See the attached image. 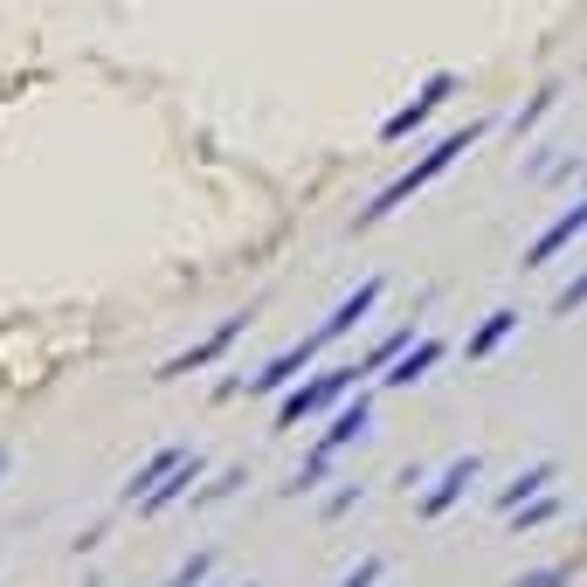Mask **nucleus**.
<instances>
[{
    "label": "nucleus",
    "mask_w": 587,
    "mask_h": 587,
    "mask_svg": "<svg viewBox=\"0 0 587 587\" xmlns=\"http://www.w3.org/2000/svg\"><path fill=\"white\" fill-rule=\"evenodd\" d=\"M484 131H490V118H470V125H457V131H443V139H435L422 159H414V166H401V174H394V180L381 187V194H373L367 207H359V215H353V235H359V229H381V221H394V215H401V207H408L414 194H429V187L443 180L449 166H457V159L470 153V145L484 139Z\"/></svg>",
    "instance_id": "obj_1"
},
{
    "label": "nucleus",
    "mask_w": 587,
    "mask_h": 587,
    "mask_svg": "<svg viewBox=\"0 0 587 587\" xmlns=\"http://www.w3.org/2000/svg\"><path fill=\"white\" fill-rule=\"evenodd\" d=\"M373 435V387H353L346 401H339L326 414V429L311 435V449H305V463L291 470V484H283V498H305V490H318L339 470V457H346L353 443H367Z\"/></svg>",
    "instance_id": "obj_2"
},
{
    "label": "nucleus",
    "mask_w": 587,
    "mask_h": 587,
    "mask_svg": "<svg viewBox=\"0 0 587 587\" xmlns=\"http://www.w3.org/2000/svg\"><path fill=\"white\" fill-rule=\"evenodd\" d=\"M353 387H359L353 359H346V367H311V381H291V387L277 394V414H270L277 435H283V429H297V422H318V414H332Z\"/></svg>",
    "instance_id": "obj_3"
},
{
    "label": "nucleus",
    "mask_w": 587,
    "mask_h": 587,
    "mask_svg": "<svg viewBox=\"0 0 587 587\" xmlns=\"http://www.w3.org/2000/svg\"><path fill=\"white\" fill-rule=\"evenodd\" d=\"M250 326H256V305L229 311V318H221L215 332H201V339H194V346H187V353H174V359H166V367L153 373V381H187V373H207V367H215V359L229 353V346H235V339L250 332Z\"/></svg>",
    "instance_id": "obj_4"
},
{
    "label": "nucleus",
    "mask_w": 587,
    "mask_h": 587,
    "mask_svg": "<svg viewBox=\"0 0 587 587\" xmlns=\"http://www.w3.org/2000/svg\"><path fill=\"white\" fill-rule=\"evenodd\" d=\"M457 90H463V77H457V69H435V77H422V84H414V98L401 104V111H394V118L381 125V145H401V139H414V131H422L429 118H435V111H443L449 98H457Z\"/></svg>",
    "instance_id": "obj_5"
},
{
    "label": "nucleus",
    "mask_w": 587,
    "mask_h": 587,
    "mask_svg": "<svg viewBox=\"0 0 587 587\" xmlns=\"http://www.w3.org/2000/svg\"><path fill=\"white\" fill-rule=\"evenodd\" d=\"M477 477H484V457H477V449H463V457H449L429 477V490L414 498V511H422V519H449V511L470 498V484H477Z\"/></svg>",
    "instance_id": "obj_6"
},
{
    "label": "nucleus",
    "mask_w": 587,
    "mask_h": 587,
    "mask_svg": "<svg viewBox=\"0 0 587 587\" xmlns=\"http://www.w3.org/2000/svg\"><path fill=\"white\" fill-rule=\"evenodd\" d=\"M443 359H449V339H443V332H414V339H408V346H401V353H394V359H387V373H381V387H387V394H408V387H422V381H429V373H435V367H443Z\"/></svg>",
    "instance_id": "obj_7"
},
{
    "label": "nucleus",
    "mask_w": 587,
    "mask_h": 587,
    "mask_svg": "<svg viewBox=\"0 0 587 587\" xmlns=\"http://www.w3.org/2000/svg\"><path fill=\"white\" fill-rule=\"evenodd\" d=\"M381 297H387V277H367V283H353V291H346V297H339V305H332V311H326V318H318V326H311L318 353H326L332 339H346V332H359V326H367Z\"/></svg>",
    "instance_id": "obj_8"
},
{
    "label": "nucleus",
    "mask_w": 587,
    "mask_h": 587,
    "mask_svg": "<svg viewBox=\"0 0 587 587\" xmlns=\"http://www.w3.org/2000/svg\"><path fill=\"white\" fill-rule=\"evenodd\" d=\"M311 359H318V339L305 332V339H291L283 353H270L256 373H242V387H250V394H283L291 381H305V373H311Z\"/></svg>",
    "instance_id": "obj_9"
},
{
    "label": "nucleus",
    "mask_w": 587,
    "mask_h": 587,
    "mask_svg": "<svg viewBox=\"0 0 587 587\" xmlns=\"http://www.w3.org/2000/svg\"><path fill=\"white\" fill-rule=\"evenodd\" d=\"M587 235V194L574 201V207H566V215H553V221H546V229L533 235V242H525V256H519V270H539V263H553L560 250H574V242Z\"/></svg>",
    "instance_id": "obj_10"
},
{
    "label": "nucleus",
    "mask_w": 587,
    "mask_h": 587,
    "mask_svg": "<svg viewBox=\"0 0 587 587\" xmlns=\"http://www.w3.org/2000/svg\"><path fill=\"white\" fill-rule=\"evenodd\" d=\"M201 477H207V457H201V449H187V457H180V463H174V470H166V477L139 498V519H159V511L187 505V490H194Z\"/></svg>",
    "instance_id": "obj_11"
},
{
    "label": "nucleus",
    "mask_w": 587,
    "mask_h": 587,
    "mask_svg": "<svg viewBox=\"0 0 587 587\" xmlns=\"http://www.w3.org/2000/svg\"><path fill=\"white\" fill-rule=\"evenodd\" d=\"M553 477H560V463H553V457H539V463L511 470V477H505L498 490H490V511H498V519H505L511 505H525V498H539V490H553Z\"/></svg>",
    "instance_id": "obj_12"
},
{
    "label": "nucleus",
    "mask_w": 587,
    "mask_h": 587,
    "mask_svg": "<svg viewBox=\"0 0 587 587\" xmlns=\"http://www.w3.org/2000/svg\"><path fill=\"white\" fill-rule=\"evenodd\" d=\"M519 326H525V311H519V305H498V311H484V318H477V332L463 339V359H490V353H498V346H505V339L519 332Z\"/></svg>",
    "instance_id": "obj_13"
},
{
    "label": "nucleus",
    "mask_w": 587,
    "mask_h": 587,
    "mask_svg": "<svg viewBox=\"0 0 587 587\" xmlns=\"http://www.w3.org/2000/svg\"><path fill=\"white\" fill-rule=\"evenodd\" d=\"M180 457H187V443H166V449H153V457H145V463H139V470H131V477L118 484V498H125V505H139L145 490H153V484H159V477H166V470H174Z\"/></svg>",
    "instance_id": "obj_14"
},
{
    "label": "nucleus",
    "mask_w": 587,
    "mask_h": 587,
    "mask_svg": "<svg viewBox=\"0 0 587 587\" xmlns=\"http://www.w3.org/2000/svg\"><path fill=\"white\" fill-rule=\"evenodd\" d=\"M242 484H250V470H242V463H235V470H215V477H201V490H187V505H194V511H215V505H229Z\"/></svg>",
    "instance_id": "obj_15"
},
{
    "label": "nucleus",
    "mask_w": 587,
    "mask_h": 587,
    "mask_svg": "<svg viewBox=\"0 0 587 587\" xmlns=\"http://www.w3.org/2000/svg\"><path fill=\"white\" fill-rule=\"evenodd\" d=\"M408 339H414V318H408V326H394V332H381V339H373V346L353 359V373H359V381H367V373H387V359L401 353Z\"/></svg>",
    "instance_id": "obj_16"
},
{
    "label": "nucleus",
    "mask_w": 587,
    "mask_h": 587,
    "mask_svg": "<svg viewBox=\"0 0 587 587\" xmlns=\"http://www.w3.org/2000/svg\"><path fill=\"white\" fill-rule=\"evenodd\" d=\"M553 519H560V498H553V490H539V498H525V505L505 511L511 533H539V525H553Z\"/></svg>",
    "instance_id": "obj_17"
},
{
    "label": "nucleus",
    "mask_w": 587,
    "mask_h": 587,
    "mask_svg": "<svg viewBox=\"0 0 587 587\" xmlns=\"http://www.w3.org/2000/svg\"><path fill=\"white\" fill-rule=\"evenodd\" d=\"M553 104H560V84H539L533 98H525L519 111H511V131H519V139H525V131H539V118H546Z\"/></svg>",
    "instance_id": "obj_18"
},
{
    "label": "nucleus",
    "mask_w": 587,
    "mask_h": 587,
    "mask_svg": "<svg viewBox=\"0 0 587 587\" xmlns=\"http://www.w3.org/2000/svg\"><path fill=\"white\" fill-rule=\"evenodd\" d=\"M359 505H367V477H346V484H339L326 505H318V519H326V525H339V519H353Z\"/></svg>",
    "instance_id": "obj_19"
},
{
    "label": "nucleus",
    "mask_w": 587,
    "mask_h": 587,
    "mask_svg": "<svg viewBox=\"0 0 587 587\" xmlns=\"http://www.w3.org/2000/svg\"><path fill=\"white\" fill-rule=\"evenodd\" d=\"M215 560H221L215 546H201V553H187V560H180V566H174V574H166L159 587H201L207 574H215Z\"/></svg>",
    "instance_id": "obj_20"
},
{
    "label": "nucleus",
    "mask_w": 587,
    "mask_h": 587,
    "mask_svg": "<svg viewBox=\"0 0 587 587\" xmlns=\"http://www.w3.org/2000/svg\"><path fill=\"white\" fill-rule=\"evenodd\" d=\"M574 311H587V263L560 283V297H553V318H574Z\"/></svg>",
    "instance_id": "obj_21"
},
{
    "label": "nucleus",
    "mask_w": 587,
    "mask_h": 587,
    "mask_svg": "<svg viewBox=\"0 0 587 587\" xmlns=\"http://www.w3.org/2000/svg\"><path fill=\"white\" fill-rule=\"evenodd\" d=\"M381 574H387V560H381V553H367V560H359L339 587H381Z\"/></svg>",
    "instance_id": "obj_22"
},
{
    "label": "nucleus",
    "mask_w": 587,
    "mask_h": 587,
    "mask_svg": "<svg viewBox=\"0 0 587 587\" xmlns=\"http://www.w3.org/2000/svg\"><path fill=\"white\" fill-rule=\"evenodd\" d=\"M511 587H566V566H533V574H519Z\"/></svg>",
    "instance_id": "obj_23"
},
{
    "label": "nucleus",
    "mask_w": 587,
    "mask_h": 587,
    "mask_svg": "<svg viewBox=\"0 0 587 587\" xmlns=\"http://www.w3.org/2000/svg\"><path fill=\"white\" fill-rule=\"evenodd\" d=\"M546 153H553V145H533V153H525V166H519V174H525V180H546V166H553Z\"/></svg>",
    "instance_id": "obj_24"
},
{
    "label": "nucleus",
    "mask_w": 587,
    "mask_h": 587,
    "mask_svg": "<svg viewBox=\"0 0 587 587\" xmlns=\"http://www.w3.org/2000/svg\"><path fill=\"white\" fill-rule=\"evenodd\" d=\"M8 470H14V443H0V477H8Z\"/></svg>",
    "instance_id": "obj_25"
},
{
    "label": "nucleus",
    "mask_w": 587,
    "mask_h": 587,
    "mask_svg": "<svg viewBox=\"0 0 587 587\" xmlns=\"http://www.w3.org/2000/svg\"><path fill=\"white\" fill-rule=\"evenodd\" d=\"M574 180H580V194H587V159H580V174H574Z\"/></svg>",
    "instance_id": "obj_26"
}]
</instances>
